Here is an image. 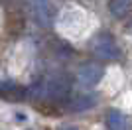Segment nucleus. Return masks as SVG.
<instances>
[{
    "label": "nucleus",
    "instance_id": "nucleus-1",
    "mask_svg": "<svg viewBox=\"0 0 132 130\" xmlns=\"http://www.w3.org/2000/svg\"><path fill=\"white\" fill-rule=\"evenodd\" d=\"M71 91V81L65 75H53L47 77L44 81L36 83L30 89V95L38 99H51V101H61V99L69 97Z\"/></svg>",
    "mask_w": 132,
    "mask_h": 130
},
{
    "label": "nucleus",
    "instance_id": "nucleus-2",
    "mask_svg": "<svg viewBox=\"0 0 132 130\" xmlns=\"http://www.w3.org/2000/svg\"><path fill=\"white\" fill-rule=\"evenodd\" d=\"M93 53L97 55L99 59L114 61V59H118L120 49H118L116 39L112 38L110 34H99V36L93 39Z\"/></svg>",
    "mask_w": 132,
    "mask_h": 130
},
{
    "label": "nucleus",
    "instance_id": "nucleus-3",
    "mask_svg": "<svg viewBox=\"0 0 132 130\" xmlns=\"http://www.w3.org/2000/svg\"><path fill=\"white\" fill-rule=\"evenodd\" d=\"M28 8L34 22L39 26H50L55 16V2L53 0H28Z\"/></svg>",
    "mask_w": 132,
    "mask_h": 130
},
{
    "label": "nucleus",
    "instance_id": "nucleus-4",
    "mask_svg": "<svg viewBox=\"0 0 132 130\" xmlns=\"http://www.w3.org/2000/svg\"><path fill=\"white\" fill-rule=\"evenodd\" d=\"M103 75H105V69L99 63H87V65H83V67H79L77 81L83 87H95L103 79Z\"/></svg>",
    "mask_w": 132,
    "mask_h": 130
},
{
    "label": "nucleus",
    "instance_id": "nucleus-5",
    "mask_svg": "<svg viewBox=\"0 0 132 130\" xmlns=\"http://www.w3.org/2000/svg\"><path fill=\"white\" fill-rule=\"evenodd\" d=\"M106 130H130V118L120 110L110 108L106 114Z\"/></svg>",
    "mask_w": 132,
    "mask_h": 130
},
{
    "label": "nucleus",
    "instance_id": "nucleus-6",
    "mask_svg": "<svg viewBox=\"0 0 132 130\" xmlns=\"http://www.w3.org/2000/svg\"><path fill=\"white\" fill-rule=\"evenodd\" d=\"M97 104V95L95 93H83V95H77L69 101L67 107L71 108L73 112H83V110H89Z\"/></svg>",
    "mask_w": 132,
    "mask_h": 130
},
{
    "label": "nucleus",
    "instance_id": "nucleus-7",
    "mask_svg": "<svg viewBox=\"0 0 132 130\" xmlns=\"http://www.w3.org/2000/svg\"><path fill=\"white\" fill-rule=\"evenodd\" d=\"M132 10V0H110L109 2V12L116 18L126 16Z\"/></svg>",
    "mask_w": 132,
    "mask_h": 130
},
{
    "label": "nucleus",
    "instance_id": "nucleus-8",
    "mask_svg": "<svg viewBox=\"0 0 132 130\" xmlns=\"http://www.w3.org/2000/svg\"><path fill=\"white\" fill-rule=\"evenodd\" d=\"M61 130H77V128H75V126H63Z\"/></svg>",
    "mask_w": 132,
    "mask_h": 130
},
{
    "label": "nucleus",
    "instance_id": "nucleus-9",
    "mask_svg": "<svg viewBox=\"0 0 132 130\" xmlns=\"http://www.w3.org/2000/svg\"><path fill=\"white\" fill-rule=\"evenodd\" d=\"M128 30H130V32H132V24H130V26H128Z\"/></svg>",
    "mask_w": 132,
    "mask_h": 130
}]
</instances>
